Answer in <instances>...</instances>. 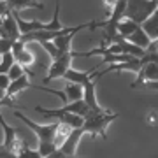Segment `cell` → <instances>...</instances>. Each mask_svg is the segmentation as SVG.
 I'll use <instances>...</instances> for the list:
<instances>
[{"mask_svg":"<svg viewBox=\"0 0 158 158\" xmlns=\"http://www.w3.org/2000/svg\"><path fill=\"white\" fill-rule=\"evenodd\" d=\"M18 158H44V156L39 153V149H32V148H28L27 144H25L23 149H21V153L18 155Z\"/></svg>","mask_w":158,"mask_h":158,"instance_id":"ffe728a7","label":"cell"},{"mask_svg":"<svg viewBox=\"0 0 158 158\" xmlns=\"http://www.w3.org/2000/svg\"><path fill=\"white\" fill-rule=\"evenodd\" d=\"M63 91H65V97H67L69 104L76 102V100H81L85 97V88H83V85H77V83H69L63 88Z\"/></svg>","mask_w":158,"mask_h":158,"instance_id":"5bb4252c","label":"cell"},{"mask_svg":"<svg viewBox=\"0 0 158 158\" xmlns=\"http://www.w3.org/2000/svg\"><path fill=\"white\" fill-rule=\"evenodd\" d=\"M9 11H11V9L7 7V2H0V19L6 16V14H7Z\"/></svg>","mask_w":158,"mask_h":158,"instance_id":"4316f807","label":"cell"},{"mask_svg":"<svg viewBox=\"0 0 158 158\" xmlns=\"http://www.w3.org/2000/svg\"><path fill=\"white\" fill-rule=\"evenodd\" d=\"M0 158H18V155H14L12 151H9L7 148H4L0 144Z\"/></svg>","mask_w":158,"mask_h":158,"instance_id":"603a6c76","label":"cell"},{"mask_svg":"<svg viewBox=\"0 0 158 158\" xmlns=\"http://www.w3.org/2000/svg\"><path fill=\"white\" fill-rule=\"evenodd\" d=\"M0 2H7V0H0Z\"/></svg>","mask_w":158,"mask_h":158,"instance_id":"f1b7e54d","label":"cell"},{"mask_svg":"<svg viewBox=\"0 0 158 158\" xmlns=\"http://www.w3.org/2000/svg\"><path fill=\"white\" fill-rule=\"evenodd\" d=\"M14 63H16V58H14V55H12V51L2 55V56H0V74H7Z\"/></svg>","mask_w":158,"mask_h":158,"instance_id":"ac0fdd59","label":"cell"},{"mask_svg":"<svg viewBox=\"0 0 158 158\" xmlns=\"http://www.w3.org/2000/svg\"><path fill=\"white\" fill-rule=\"evenodd\" d=\"M23 74H27V69L23 67L21 63H14V65H12L11 67V70H9V72H7V76H9V77H11V81H14V79H18V77H21Z\"/></svg>","mask_w":158,"mask_h":158,"instance_id":"d6986e66","label":"cell"},{"mask_svg":"<svg viewBox=\"0 0 158 158\" xmlns=\"http://www.w3.org/2000/svg\"><path fill=\"white\" fill-rule=\"evenodd\" d=\"M118 118L119 113H113V111H104V113L90 111L85 118V125L81 127V130L83 134H91V137L100 135L104 141H107V127Z\"/></svg>","mask_w":158,"mask_h":158,"instance_id":"7a4b0ae2","label":"cell"},{"mask_svg":"<svg viewBox=\"0 0 158 158\" xmlns=\"http://www.w3.org/2000/svg\"><path fill=\"white\" fill-rule=\"evenodd\" d=\"M72 58H74V51H69V53H62L58 58H55L51 65L48 67V74L44 77V83L48 81H53V79H63L65 72L70 69V63H72Z\"/></svg>","mask_w":158,"mask_h":158,"instance_id":"5b68a950","label":"cell"},{"mask_svg":"<svg viewBox=\"0 0 158 158\" xmlns=\"http://www.w3.org/2000/svg\"><path fill=\"white\" fill-rule=\"evenodd\" d=\"M156 6H158V0H156Z\"/></svg>","mask_w":158,"mask_h":158,"instance_id":"f546056e","label":"cell"},{"mask_svg":"<svg viewBox=\"0 0 158 158\" xmlns=\"http://www.w3.org/2000/svg\"><path fill=\"white\" fill-rule=\"evenodd\" d=\"M12 44H14V40H9V39H0V56L2 55H6V53H11L12 51Z\"/></svg>","mask_w":158,"mask_h":158,"instance_id":"44dd1931","label":"cell"},{"mask_svg":"<svg viewBox=\"0 0 158 158\" xmlns=\"http://www.w3.org/2000/svg\"><path fill=\"white\" fill-rule=\"evenodd\" d=\"M7 7L11 11H21V9H44V6L37 0H7Z\"/></svg>","mask_w":158,"mask_h":158,"instance_id":"4fadbf2b","label":"cell"},{"mask_svg":"<svg viewBox=\"0 0 158 158\" xmlns=\"http://www.w3.org/2000/svg\"><path fill=\"white\" fill-rule=\"evenodd\" d=\"M144 85H146V88H149V90L158 91V81H149V83H144Z\"/></svg>","mask_w":158,"mask_h":158,"instance_id":"83f0119b","label":"cell"},{"mask_svg":"<svg viewBox=\"0 0 158 158\" xmlns=\"http://www.w3.org/2000/svg\"><path fill=\"white\" fill-rule=\"evenodd\" d=\"M149 81H158V62H146L142 69L137 74V79L130 85V88H137V86L149 83Z\"/></svg>","mask_w":158,"mask_h":158,"instance_id":"ba28073f","label":"cell"},{"mask_svg":"<svg viewBox=\"0 0 158 158\" xmlns=\"http://www.w3.org/2000/svg\"><path fill=\"white\" fill-rule=\"evenodd\" d=\"M156 0H127V11H125V18H128L132 21L142 23L156 11Z\"/></svg>","mask_w":158,"mask_h":158,"instance_id":"3957f363","label":"cell"},{"mask_svg":"<svg viewBox=\"0 0 158 158\" xmlns=\"http://www.w3.org/2000/svg\"><path fill=\"white\" fill-rule=\"evenodd\" d=\"M0 127H2V130H4V142H2V146L7 148V149L11 151L12 144L19 139V137H18V132H16V128H14V127L7 125V121L4 119V116H2V114H0Z\"/></svg>","mask_w":158,"mask_h":158,"instance_id":"9c48e42d","label":"cell"},{"mask_svg":"<svg viewBox=\"0 0 158 158\" xmlns=\"http://www.w3.org/2000/svg\"><path fill=\"white\" fill-rule=\"evenodd\" d=\"M148 123L151 125V127H155V125L158 123V111H151V113H148Z\"/></svg>","mask_w":158,"mask_h":158,"instance_id":"cb8c5ba5","label":"cell"},{"mask_svg":"<svg viewBox=\"0 0 158 158\" xmlns=\"http://www.w3.org/2000/svg\"><path fill=\"white\" fill-rule=\"evenodd\" d=\"M12 114H14V118L23 121L37 135V139H39V153L42 156H48V155L56 151V146H55V130H56L58 121H53L49 125H39L35 121H32L28 116H25L19 109H14Z\"/></svg>","mask_w":158,"mask_h":158,"instance_id":"6da1fadb","label":"cell"},{"mask_svg":"<svg viewBox=\"0 0 158 158\" xmlns=\"http://www.w3.org/2000/svg\"><path fill=\"white\" fill-rule=\"evenodd\" d=\"M0 32H2V37L9 40H19L21 39V30H19V25H18V19L14 16V12L9 11L6 16L0 19Z\"/></svg>","mask_w":158,"mask_h":158,"instance_id":"8992f818","label":"cell"},{"mask_svg":"<svg viewBox=\"0 0 158 158\" xmlns=\"http://www.w3.org/2000/svg\"><path fill=\"white\" fill-rule=\"evenodd\" d=\"M116 4H118V0H104V6H106V9L109 11V14L113 12V9L116 7Z\"/></svg>","mask_w":158,"mask_h":158,"instance_id":"484cf974","label":"cell"},{"mask_svg":"<svg viewBox=\"0 0 158 158\" xmlns=\"http://www.w3.org/2000/svg\"><path fill=\"white\" fill-rule=\"evenodd\" d=\"M32 86L34 85H30V74H23L21 77L11 81V85H9V88H7V95L11 97V98H14L19 91L27 90V88H32Z\"/></svg>","mask_w":158,"mask_h":158,"instance_id":"30bf717a","label":"cell"},{"mask_svg":"<svg viewBox=\"0 0 158 158\" xmlns=\"http://www.w3.org/2000/svg\"><path fill=\"white\" fill-rule=\"evenodd\" d=\"M72 127H69V125L65 123H58L56 125V130H55V146H56V149H60L62 148V144L69 139V135L72 134Z\"/></svg>","mask_w":158,"mask_h":158,"instance_id":"2e32d148","label":"cell"},{"mask_svg":"<svg viewBox=\"0 0 158 158\" xmlns=\"http://www.w3.org/2000/svg\"><path fill=\"white\" fill-rule=\"evenodd\" d=\"M9 85H11V77H9L7 74H0V88L7 91V88H9Z\"/></svg>","mask_w":158,"mask_h":158,"instance_id":"7402d4cb","label":"cell"},{"mask_svg":"<svg viewBox=\"0 0 158 158\" xmlns=\"http://www.w3.org/2000/svg\"><path fill=\"white\" fill-rule=\"evenodd\" d=\"M148 53H153V55H158V39H153L149 48H148Z\"/></svg>","mask_w":158,"mask_h":158,"instance_id":"d4e9b609","label":"cell"},{"mask_svg":"<svg viewBox=\"0 0 158 158\" xmlns=\"http://www.w3.org/2000/svg\"><path fill=\"white\" fill-rule=\"evenodd\" d=\"M27 44H28V42H25V40H21V39L16 40V42L12 44V55H14L18 63H21L25 69H30L35 63V56H34L32 51L27 49Z\"/></svg>","mask_w":158,"mask_h":158,"instance_id":"52a82bcc","label":"cell"},{"mask_svg":"<svg viewBox=\"0 0 158 158\" xmlns=\"http://www.w3.org/2000/svg\"><path fill=\"white\" fill-rule=\"evenodd\" d=\"M141 27L144 28V32H146L151 39H158V7H156V11L153 12Z\"/></svg>","mask_w":158,"mask_h":158,"instance_id":"9a60e30c","label":"cell"},{"mask_svg":"<svg viewBox=\"0 0 158 158\" xmlns=\"http://www.w3.org/2000/svg\"><path fill=\"white\" fill-rule=\"evenodd\" d=\"M139 27H141L139 23L132 21V19H128V18H123V19L119 21V25H118V34H119V37L128 39L130 35L134 34V32H135Z\"/></svg>","mask_w":158,"mask_h":158,"instance_id":"e0dca14e","label":"cell"},{"mask_svg":"<svg viewBox=\"0 0 158 158\" xmlns=\"http://www.w3.org/2000/svg\"><path fill=\"white\" fill-rule=\"evenodd\" d=\"M83 135H85V134H83V130H81V128H74L72 134H70V135H69V139L62 144V148H60V149H62L65 155H76L79 139H81Z\"/></svg>","mask_w":158,"mask_h":158,"instance_id":"8fae6325","label":"cell"},{"mask_svg":"<svg viewBox=\"0 0 158 158\" xmlns=\"http://www.w3.org/2000/svg\"><path fill=\"white\" fill-rule=\"evenodd\" d=\"M37 113H40L46 119H55L58 123H65L72 128H81L85 125V118L79 116V114H74V113H65L62 109H48V107H42V106H37L35 107Z\"/></svg>","mask_w":158,"mask_h":158,"instance_id":"277c9868","label":"cell"},{"mask_svg":"<svg viewBox=\"0 0 158 158\" xmlns=\"http://www.w3.org/2000/svg\"><path fill=\"white\" fill-rule=\"evenodd\" d=\"M127 40H128V42H132V44L139 46V48H142V49H148L153 39L146 34V32H144V28H142V27H139V28H137L135 32H134V34L130 35V37H128Z\"/></svg>","mask_w":158,"mask_h":158,"instance_id":"7c38bea8","label":"cell"}]
</instances>
